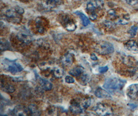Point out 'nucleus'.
<instances>
[{
    "instance_id": "7ed1b4c3",
    "label": "nucleus",
    "mask_w": 138,
    "mask_h": 116,
    "mask_svg": "<svg viewBox=\"0 0 138 116\" xmlns=\"http://www.w3.org/2000/svg\"><path fill=\"white\" fill-rule=\"evenodd\" d=\"M2 64L4 66V68L8 72H10L12 74H15L22 71L23 69L22 66L16 62L15 61H11L7 59L4 60L2 62Z\"/></svg>"
},
{
    "instance_id": "2eb2a0df",
    "label": "nucleus",
    "mask_w": 138,
    "mask_h": 116,
    "mask_svg": "<svg viewBox=\"0 0 138 116\" xmlns=\"http://www.w3.org/2000/svg\"><path fill=\"white\" fill-rule=\"evenodd\" d=\"M95 95L100 99H108L111 98V95L109 92L100 87H98L96 89Z\"/></svg>"
},
{
    "instance_id": "c85d7f7f",
    "label": "nucleus",
    "mask_w": 138,
    "mask_h": 116,
    "mask_svg": "<svg viewBox=\"0 0 138 116\" xmlns=\"http://www.w3.org/2000/svg\"><path fill=\"white\" fill-rule=\"evenodd\" d=\"M108 15H109V16L112 18V19H113L114 18L116 17V12L113 9H111L110 11H109L108 12Z\"/></svg>"
},
{
    "instance_id": "20e7f679",
    "label": "nucleus",
    "mask_w": 138,
    "mask_h": 116,
    "mask_svg": "<svg viewBox=\"0 0 138 116\" xmlns=\"http://www.w3.org/2000/svg\"><path fill=\"white\" fill-rule=\"evenodd\" d=\"M4 15L8 21L13 23H19L22 20V15L18 13L15 7L7 9Z\"/></svg>"
},
{
    "instance_id": "aec40b11",
    "label": "nucleus",
    "mask_w": 138,
    "mask_h": 116,
    "mask_svg": "<svg viewBox=\"0 0 138 116\" xmlns=\"http://www.w3.org/2000/svg\"><path fill=\"white\" fill-rule=\"evenodd\" d=\"M28 109L30 114L31 115H39L40 112L38 108V107L35 104H31L29 106Z\"/></svg>"
},
{
    "instance_id": "f257e3e1",
    "label": "nucleus",
    "mask_w": 138,
    "mask_h": 116,
    "mask_svg": "<svg viewBox=\"0 0 138 116\" xmlns=\"http://www.w3.org/2000/svg\"><path fill=\"white\" fill-rule=\"evenodd\" d=\"M126 84V81L117 77H110L106 79L104 87L111 93L121 90Z\"/></svg>"
},
{
    "instance_id": "f8f14e48",
    "label": "nucleus",
    "mask_w": 138,
    "mask_h": 116,
    "mask_svg": "<svg viewBox=\"0 0 138 116\" xmlns=\"http://www.w3.org/2000/svg\"><path fill=\"white\" fill-rule=\"evenodd\" d=\"M12 112L13 114L16 115H27L30 114L28 108L21 105L16 106Z\"/></svg>"
},
{
    "instance_id": "bb28decb",
    "label": "nucleus",
    "mask_w": 138,
    "mask_h": 116,
    "mask_svg": "<svg viewBox=\"0 0 138 116\" xmlns=\"http://www.w3.org/2000/svg\"><path fill=\"white\" fill-rule=\"evenodd\" d=\"M104 24L105 25V26L107 28H109V29H111V28H112L114 27V23L111 22V21H107V20H106L104 22Z\"/></svg>"
},
{
    "instance_id": "c756f323",
    "label": "nucleus",
    "mask_w": 138,
    "mask_h": 116,
    "mask_svg": "<svg viewBox=\"0 0 138 116\" xmlns=\"http://www.w3.org/2000/svg\"><path fill=\"white\" fill-rule=\"evenodd\" d=\"M109 69V68L108 66H105V67H101L99 68V72L100 73H104L108 71Z\"/></svg>"
},
{
    "instance_id": "ddd939ff",
    "label": "nucleus",
    "mask_w": 138,
    "mask_h": 116,
    "mask_svg": "<svg viewBox=\"0 0 138 116\" xmlns=\"http://www.w3.org/2000/svg\"><path fill=\"white\" fill-rule=\"evenodd\" d=\"M17 39L24 44H28L32 41V37L27 33L23 32H19L17 35Z\"/></svg>"
},
{
    "instance_id": "423d86ee",
    "label": "nucleus",
    "mask_w": 138,
    "mask_h": 116,
    "mask_svg": "<svg viewBox=\"0 0 138 116\" xmlns=\"http://www.w3.org/2000/svg\"><path fill=\"white\" fill-rule=\"evenodd\" d=\"M69 110L74 114H78L82 113L85 110L82 104V100L77 99H72L70 102Z\"/></svg>"
},
{
    "instance_id": "f03ea898",
    "label": "nucleus",
    "mask_w": 138,
    "mask_h": 116,
    "mask_svg": "<svg viewBox=\"0 0 138 116\" xmlns=\"http://www.w3.org/2000/svg\"><path fill=\"white\" fill-rule=\"evenodd\" d=\"M96 53L100 55H108L113 53L114 51V46L111 43L102 41L98 42L96 44L94 47Z\"/></svg>"
},
{
    "instance_id": "1a4fd4ad",
    "label": "nucleus",
    "mask_w": 138,
    "mask_h": 116,
    "mask_svg": "<svg viewBox=\"0 0 138 116\" xmlns=\"http://www.w3.org/2000/svg\"><path fill=\"white\" fill-rule=\"evenodd\" d=\"M75 61V57L72 54L67 53L64 54L61 58V62L64 66L70 67L71 66Z\"/></svg>"
},
{
    "instance_id": "393cba45",
    "label": "nucleus",
    "mask_w": 138,
    "mask_h": 116,
    "mask_svg": "<svg viewBox=\"0 0 138 116\" xmlns=\"http://www.w3.org/2000/svg\"><path fill=\"white\" fill-rule=\"evenodd\" d=\"M127 16H125L124 17H123V18H119L116 22L117 24H121V25H126L127 24H128L129 23V17Z\"/></svg>"
},
{
    "instance_id": "f3484780",
    "label": "nucleus",
    "mask_w": 138,
    "mask_h": 116,
    "mask_svg": "<svg viewBox=\"0 0 138 116\" xmlns=\"http://www.w3.org/2000/svg\"><path fill=\"white\" fill-rule=\"evenodd\" d=\"M35 23L38 33H39L40 34L44 33L45 31V28L44 26V20L42 19V18L40 17L36 18L35 20Z\"/></svg>"
},
{
    "instance_id": "412c9836",
    "label": "nucleus",
    "mask_w": 138,
    "mask_h": 116,
    "mask_svg": "<svg viewBox=\"0 0 138 116\" xmlns=\"http://www.w3.org/2000/svg\"><path fill=\"white\" fill-rule=\"evenodd\" d=\"M52 72L54 76L57 79L62 78L64 75V70L60 67H55Z\"/></svg>"
},
{
    "instance_id": "7c9ffc66",
    "label": "nucleus",
    "mask_w": 138,
    "mask_h": 116,
    "mask_svg": "<svg viewBox=\"0 0 138 116\" xmlns=\"http://www.w3.org/2000/svg\"><path fill=\"white\" fill-rule=\"evenodd\" d=\"M90 59L91 60H93L94 61H97L98 60V58H97V56H96V55L94 53H92L91 55H90Z\"/></svg>"
},
{
    "instance_id": "a878e982",
    "label": "nucleus",
    "mask_w": 138,
    "mask_h": 116,
    "mask_svg": "<svg viewBox=\"0 0 138 116\" xmlns=\"http://www.w3.org/2000/svg\"><path fill=\"white\" fill-rule=\"evenodd\" d=\"M137 29H138V28L136 26H132L131 27V28H130V30L128 31L131 37H133L136 35L137 32Z\"/></svg>"
},
{
    "instance_id": "6ab92c4d",
    "label": "nucleus",
    "mask_w": 138,
    "mask_h": 116,
    "mask_svg": "<svg viewBox=\"0 0 138 116\" xmlns=\"http://www.w3.org/2000/svg\"><path fill=\"white\" fill-rule=\"evenodd\" d=\"M75 13L80 18L82 22V24L84 26H86L90 24V21L89 19L83 13L79 11H77Z\"/></svg>"
},
{
    "instance_id": "b1692460",
    "label": "nucleus",
    "mask_w": 138,
    "mask_h": 116,
    "mask_svg": "<svg viewBox=\"0 0 138 116\" xmlns=\"http://www.w3.org/2000/svg\"><path fill=\"white\" fill-rule=\"evenodd\" d=\"M10 48V43L7 40L5 39H1V50L5 51Z\"/></svg>"
},
{
    "instance_id": "a211bd4d",
    "label": "nucleus",
    "mask_w": 138,
    "mask_h": 116,
    "mask_svg": "<svg viewBox=\"0 0 138 116\" xmlns=\"http://www.w3.org/2000/svg\"><path fill=\"white\" fill-rule=\"evenodd\" d=\"M84 73V69L81 66H76L71 69L69 73L73 76L78 78Z\"/></svg>"
},
{
    "instance_id": "39448f33",
    "label": "nucleus",
    "mask_w": 138,
    "mask_h": 116,
    "mask_svg": "<svg viewBox=\"0 0 138 116\" xmlns=\"http://www.w3.org/2000/svg\"><path fill=\"white\" fill-rule=\"evenodd\" d=\"M94 110L99 115H112L113 114L112 108L105 103H98L94 107Z\"/></svg>"
},
{
    "instance_id": "4468645a",
    "label": "nucleus",
    "mask_w": 138,
    "mask_h": 116,
    "mask_svg": "<svg viewBox=\"0 0 138 116\" xmlns=\"http://www.w3.org/2000/svg\"><path fill=\"white\" fill-rule=\"evenodd\" d=\"M124 47L129 52L134 53H138V45L134 40H131L127 41L124 45Z\"/></svg>"
},
{
    "instance_id": "0eeeda50",
    "label": "nucleus",
    "mask_w": 138,
    "mask_h": 116,
    "mask_svg": "<svg viewBox=\"0 0 138 116\" xmlns=\"http://www.w3.org/2000/svg\"><path fill=\"white\" fill-rule=\"evenodd\" d=\"M104 6V2L103 0H93L90 1L86 6V9L89 14L96 13V11L103 9Z\"/></svg>"
},
{
    "instance_id": "9d476101",
    "label": "nucleus",
    "mask_w": 138,
    "mask_h": 116,
    "mask_svg": "<svg viewBox=\"0 0 138 116\" xmlns=\"http://www.w3.org/2000/svg\"><path fill=\"white\" fill-rule=\"evenodd\" d=\"M128 96L131 99L138 100V84H132L130 85L127 90Z\"/></svg>"
},
{
    "instance_id": "cd10ccee",
    "label": "nucleus",
    "mask_w": 138,
    "mask_h": 116,
    "mask_svg": "<svg viewBox=\"0 0 138 116\" xmlns=\"http://www.w3.org/2000/svg\"><path fill=\"white\" fill-rule=\"evenodd\" d=\"M65 81L68 84H72L75 82V79L70 76H66L65 79Z\"/></svg>"
},
{
    "instance_id": "4be33fe9",
    "label": "nucleus",
    "mask_w": 138,
    "mask_h": 116,
    "mask_svg": "<svg viewBox=\"0 0 138 116\" xmlns=\"http://www.w3.org/2000/svg\"><path fill=\"white\" fill-rule=\"evenodd\" d=\"M89 80H90L89 75L88 74L85 73V72L83 73L81 76H80L79 78V81L80 83L82 85H86L89 81Z\"/></svg>"
},
{
    "instance_id": "5701e85b",
    "label": "nucleus",
    "mask_w": 138,
    "mask_h": 116,
    "mask_svg": "<svg viewBox=\"0 0 138 116\" xmlns=\"http://www.w3.org/2000/svg\"><path fill=\"white\" fill-rule=\"evenodd\" d=\"M1 88L3 89L4 91L9 93H12L14 92L15 91V87L12 85V84H5V85H1Z\"/></svg>"
},
{
    "instance_id": "9b49d317",
    "label": "nucleus",
    "mask_w": 138,
    "mask_h": 116,
    "mask_svg": "<svg viewBox=\"0 0 138 116\" xmlns=\"http://www.w3.org/2000/svg\"><path fill=\"white\" fill-rule=\"evenodd\" d=\"M62 2L61 0H42V5L43 7L47 9H53L59 5Z\"/></svg>"
},
{
    "instance_id": "dca6fc26",
    "label": "nucleus",
    "mask_w": 138,
    "mask_h": 116,
    "mask_svg": "<svg viewBox=\"0 0 138 116\" xmlns=\"http://www.w3.org/2000/svg\"><path fill=\"white\" fill-rule=\"evenodd\" d=\"M38 82L41 88L45 91L50 90L52 89L53 87V85L51 83V82H50L49 81L47 80H45L40 78H39Z\"/></svg>"
},
{
    "instance_id": "2f4dec72",
    "label": "nucleus",
    "mask_w": 138,
    "mask_h": 116,
    "mask_svg": "<svg viewBox=\"0 0 138 116\" xmlns=\"http://www.w3.org/2000/svg\"><path fill=\"white\" fill-rule=\"evenodd\" d=\"M136 2H137L136 0H129L128 3L130 5H133V4H135Z\"/></svg>"
},
{
    "instance_id": "6e6552de",
    "label": "nucleus",
    "mask_w": 138,
    "mask_h": 116,
    "mask_svg": "<svg viewBox=\"0 0 138 116\" xmlns=\"http://www.w3.org/2000/svg\"><path fill=\"white\" fill-rule=\"evenodd\" d=\"M60 21L66 30L69 32H73L77 28V25L75 22L67 16H63Z\"/></svg>"
}]
</instances>
